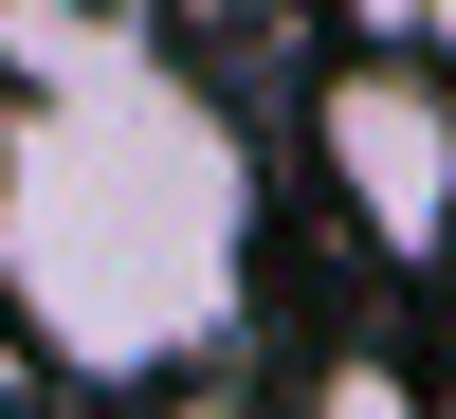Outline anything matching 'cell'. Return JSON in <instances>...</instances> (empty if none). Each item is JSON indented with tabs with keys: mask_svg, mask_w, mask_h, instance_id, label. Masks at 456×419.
Returning a JSON list of instances; mask_svg holds the SVG:
<instances>
[{
	"mask_svg": "<svg viewBox=\"0 0 456 419\" xmlns=\"http://www.w3.org/2000/svg\"><path fill=\"white\" fill-rule=\"evenodd\" d=\"M0 310L73 383H165L256 310V165L165 55L55 36L0 109Z\"/></svg>",
	"mask_w": 456,
	"mask_h": 419,
	"instance_id": "cell-1",
	"label": "cell"
},
{
	"mask_svg": "<svg viewBox=\"0 0 456 419\" xmlns=\"http://www.w3.org/2000/svg\"><path fill=\"white\" fill-rule=\"evenodd\" d=\"M311 165H329V201L365 219V255L438 274L456 255V73L438 55H347L311 92Z\"/></svg>",
	"mask_w": 456,
	"mask_h": 419,
	"instance_id": "cell-2",
	"label": "cell"
},
{
	"mask_svg": "<svg viewBox=\"0 0 456 419\" xmlns=\"http://www.w3.org/2000/svg\"><path fill=\"white\" fill-rule=\"evenodd\" d=\"M311 419H420V383H402L384 347H329L311 365Z\"/></svg>",
	"mask_w": 456,
	"mask_h": 419,
	"instance_id": "cell-3",
	"label": "cell"
},
{
	"mask_svg": "<svg viewBox=\"0 0 456 419\" xmlns=\"http://www.w3.org/2000/svg\"><path fill=\"white\" fill-rule=\"evenodd\" d=\"M365 55H456V0H347Z\"/></svg>",
	"mask_w": 456,
	"mask_h": 419,
	"instance_id": "cell-4",
	"label": "cell"
},
{
	"mask_svg": "<svg viewBox=\"0 0 456 419\" xmlns=\"http://www.w3.org/2000/svg\"><path fill=\"white\" fill-rule=\"evenodd\" d=\"M0 19H19V0H0Z\"/></svg>",
	"mask_w": 456,
	"mask_h": 419,
	"instance_id": "cell-5",
	"label": "cell"
}]
</instances>
